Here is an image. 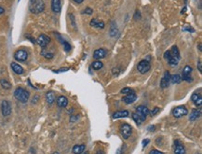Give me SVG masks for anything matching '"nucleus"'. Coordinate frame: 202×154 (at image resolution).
Listing matches in <instances>:
<instances>
[{
    "label": "nucleus",
    "mask_w": 202,
    "mask_h": 154,
    "mask_svg": "<svg viewBox=\"0 0 202 154\" xmlns=\"http://www.w3.org/2000/svg\"><path fill=\"white\" fill-rule=\"evenodd\" d=\"M130 112L128 110H118L116 111L115 113L113 114V119H120V118H126L129 117Z\"/></svg>",
    "instance_id": "17"
},
{
    "label": "nucleus",
    "mask_w": 202,
    "mask_h": 154,
    "mask_svg": "<svg viewBox=\"0 0 202 154\" xmlns=\"http://www.w3.org/2000/svg\"><path fill=\"white\" fill-rule=\"evenodd\" d=\"M0 84H1L2 88L5 89V90H9V89L11 88L10 82H8V81L7 80H5V79H2L1 80H0Z\"/></svg>",
    "instance_id": "30"
},
{
    "label": "nucleus",
    "mask_w": 202,
    "mask_h": 154,
    "mask_svg": "<svg viewBox=\"0 0 202 154\" xmlns=\"http://www.w3.org/2000/svg\"><path fill=\"white\" fill-rule=\"evenodd\" d=\"M85 149H86V147H85V145H83V144H81V145H75L74 147H73V153L74 154H82L83 152H84V150H85Z\"/></svg>",
    "instance_id": "23"
},
{
    "label": "nucleus",
    "mask_w": 202,
    "mask_h": 154,
    "mask_svg": "<svg viewBox=\"0 0 202 154\" xmlns=\"http://www.w3.org/2000/svg\"><path fill=\"white\" fill-rule=\"evenodd\" d=\"M90 24L91 25L92 27L99 28V29H103V28H104V26H105V24H104V22L103 21L98 20V19H96V18L92 19V20L91 21Z\"/></svg>",
    "instance_id": "15"
},
{
    "label": "nucleus",
    "mask_w": 202,
    "mask_h": 154,
    "mask_svg": "<svg viewBox=\"0 0 202 154\" xmlns=\"http://www.w3.org/2000/svg\"><path fill=\"white\" fill-rule=\"evenodd\" d=\"M150 68H151V65H150L149 61H147V60H142L137 66V69L141 74L147 73L150 70Z\"/></svg>",
    "instance_id": "6"
},
{
    "label": "nucleus",
    "mask_w": 202,
    "mask_h": 154,
    "mask_svg": "<svg viewBox=\"0 0 202 154\" xmlns=\"http://www.w3.org/2000/svg\"><path fill=\"white\" fill-rule=\"evenodd\" d=\"M191 100L192 102L194 103V105L196 107H201L202 105V97H201V94H193L192 96H191Z\"/></svg>",
    "instance_id": "16"
},
{
    "label": "nucleus",
    "mask_w": 202,
    "mask_h": 154,
    "mask_svg": "<svg viewBox=\"0 0 202 154\" xmlns=\"http://www.w3.org/2000/svg\"><path fill=\"white\" fill-rule=\"evenodd\" d=\"M107 55V50L105 49H98L93 53V58L96 60H101L105 58Z\"/></svg>",
    "instance_id": "12"
},
{
    "label": "nucleus",
    "mask_w": 202,
    "mask_h": 154,
    "mask_svg": "<svg viewBox=\"0 0 202 154\" xmlns=\"http://www.w3.org/2000/svg\"><path fill=\"white\" fill-rule=\"evenodd\" d=\"M132 119L134 120V121H135L138 125L142 124V123L145 121L143 117H141L140 115H139L138 113H136V112L132 113Z\"/></svg>",
    "instance_id": "25"
},
{
    "label": "nucleus",
    "mask_w": 202,
    "mask_h": 154,
    "mask_svg": "<svg viewBox=\"0 0 202 154\" xmlns=\"http://www.w3.org/2000/svg\"><path fill=\"white\" fill-rule=\"evenodd\" d=\"M52 154H60V153H59V152H57V151H56V152H53V153H52Z\"/></svg>",
    "instance_id": "46"
},
{
    "label": "nucleus",
    "mask_w": 202,
    "mask_h": 154,
    "mask_svg": "<svg viewBox=\"0 0 202 154\" xmlns=\"http://www.w3.org/2000/svg\"><path fill=\"white\" fill-rule=\"evenodd\" d=\"M92 12H93V10H92L91 8H87V9H85V10H84V13L89 14V15L92 14Z\"/></svg>",
    "instance_id": "35"
},
{
    "label": "nucleus",
    "mask_w": 202,
    "mask_h": 154,
    "mask_svg": "<svg viewBox=\"0 0 202 154\" xmlns=\"http://www.w3.org/2000/svg\"><path fill=\"white\" fill-rule=\"evenodd\" d=\"M180 51H179V49L177 46H172L171 49L170 50H167L165 51V53H164V59L167 60L169 65L171 66V67H175L177 66L179 63V61H180Z\"/></svg>",
    "instance_id": "1"
},
{
    "label": "nucleus",
    "mask_w": 202,
    "mask_h": 154,
    "mask_svg": "<svg viewBox=\"0 0 202 154\" xmlns=\"http://www.w3.org/2000/svg\"><path fill=\"white\" fill-rule=\"evenodd\" d=\"M10 67H11L12 70H13L14 73H16V74H18V75H22V74L24 72L23 68L19 65V63H10Z\"/></svg>",
    "instance_id": "21"
},
{
    "label": "nucleus",
    "mask_w": 202,
    "mask_h": 154,
    "mask_svg": "<svg viewBox=\"0 0 202 154\" xmlns=\"http://www.w3.org/2000/svg\"><path fill=\"white\" fill-rule=\"evenodd\" d=\"M158 111H159V108L156 107V108H154V109H153V110L149 111V113L151 114V116H154V115H156V114H157Z\"/></svg>",
    "instance_id": "33"
},
{
    "label": "nucleus",
    "mask_w": 202,
    "mask_h": 154,
    "mask_svg": "<svg viewBox=\"0 0 202 154\" xmlns=\"http://www.w3.org/2000/svg\"><path fill=\"white\" fill-rule=\"evenodd\" d=\"M56 102H57L58 107H60V108H66L67 105H68V99L65 96H64V95L59 96L57 98Z\"/></svg>",
    "instance_id": "20"
},
{
    "label": "nucleus",
    "mask_w": 202,
    "mask_h": 154,
    "mask_svg": "<svg viewBox=\"0 0 202 154\" xmlns=\"http://www.w3.org/2000/svg\"><path fill=\"white\" fill-rule=\"evenodd\" d=\"M187 114H188V109L184 106H179L177 108H173L172 110V115L175 118H181V117L185 116Z\"/></svg>",
    "instance_id": "5"
},
{
    "label": "nucleus",
    "mask_w": 202,
    "mask_h": 154,
    "mask_svg": "<svg viewBox=\"0 0 202 154\" xmlns=\"http://www.w3.org/2000/svg\"><path fill=\"white\" fill-rule=\"evenodd\" d=\"M149 142H150V140H149V139H144V140H143V148L146 147L147 144H148Z\"/></svg>",
    "instance_id": "37"
},
{
    "label": "nucleus",
    "mask_w": 202,
    "mask_h": 154,
    "mask_svg": "<svg viewBox=\"0 0 202 154\" xmlns=\"http://www.w3.org/2000/svg\"><path fill=\"white\" fill-rule=\"evenodd\" d=\"M197 68H198L199 72L202 73V65H201V61H199V62L197 63Z\"/></svg>",
    "instance_id": "38"
},
{
    "label": "nucleus",
    "mask_w": 202,
    "mask_h": 154,
    "mask_svg": "<svg viewBox=\"0 0 202 154\" xmlns=\"http://www.w3.org/2000/svg\"><path fill=\"white\" fill-rule=\"evenodd\" d=\"M184 31H189V32H194V29L191 28V27H188V28H184Z\"/></svg>",
    "instance_id": "41"
},
{
    "label": "nucleus",
    "mask_w": 202,
    "mask_h": 154,
    "mask_svg": "<svg viewBox=\"0 0 202 154\" xmlns=\"http://www.w3.org/2000/svg\"><path fill=\"white\" fill-rule=\"evenodd\" d=\"M73 1H75V3H78V4H81L84 0H73Z\"/></svg>",
    "instance_id": "42"
},
{
    "label": "nucleus",
    "mask_w": 202,
    "mask_h": 154,
    "mask_svg": "<svg viewBox=\"0 0 202 154\" xmlns=\"http://www.w3.org/2000/svg\"><path fill=\"white\" fill-rule=\"evenodd\" d=\"M139 115H141V116L146 118L147 115L149 114V109L145 107V106H139L136 108V111Z\"/></svg>",
    "instance_id": "19"
},
{
    "label": "nucleus",
    "mask_w": 202,
    "mask_h": 154,
    "mask_svg": "<svg viewBox=\"0 0 202 154\" xmlns=\"http://www.w3.org/2000/svg\"><path fill=\"white\" fill-rule=\"evenodd\" d=\"M149 154H164V153L160 150H157V149H151Z\"/></svg>",
    "instance_id": "34"
},
{
    "label": "nucleus",
    "mask_w": 202,
    "mask_h": 154,
    "mask_svg": "<svg viewBox=\"0 0 202 154\" xmlns=\"http://www.w3.org/2000/svg\"><path fill=\"white\" fill-rule=\"evenodd\" d=\"M175 148H174V154H185V149L184 147L180 143L179 140H176L175 142Z\"/></svg>",
    "instance_id": "14"
},
{
    "label": "nucleus",
    "mask_w": 202,
    "mask_h": 154,
    "mask_svg": "<svg viewBox=\"0 0 202 154\" xmlns=\"http://www.w3.org/2000/svg\"><path fill=\"white\" fill-rule=\"evenodd\" d=\"M4 12H5V9H4L3 8H1V7H0V15H1V14H3Z\"/></svg>",
    "instance_id": "43"
},
{
    "label": "nucleus",
    "mask_w": 202,
    "mask_h": 154,
    "mask_svg": "<svg viewBox=\"0 0 202 154\" xmlns=\"http://www.w3.org/2000/svg\"><path fill=\"white\" fill-rule=\"evenodd\" d=\"M1 111L4 117L9 116L11 113V105L8 100H3L1 103Z\"/></svg>",
    "instance_id": "8"
},
{
    "label": "nucleus",
    "mask_w": 202,
    "mask_h": 154,
    "mask_svg": "<svg viewBox=\"0 0 202 154\" xmlns=\"http://www.w3.org/2000/svg\"><path fill=\"white\" fill-rule=\"evenodd\" d=\"M62 45H64V49H65V50L66 51V53H68V51L71 50V45L67 41L65 40L64 42H62Z\"/></svg>",
    "instance_id": "32"
},
{
    "label": "nucleus",
    "mask_w": 202,
    "mask_h": 154,
    "mask_svg": "<svg viewBox=\"0 0 202 154\" xmlns=\"http://www.w3.org/2000/svg\"><path fill=\"white\" fill-rule=\"evenodd\" d=\"M70 17H71V20H72V24H73V26H74V27H75V22L74 15H73V14H71V15H70Z\"/></svg>",
    "instance_id": "39"
},
{
    "label": "nucleus",
    "mask_w": 202,
    "mask_h": 154,
    "mask_svg": "<svg viewBox=\"0 0 202 154\" xmlns=\"http://www.w3.org/2000/svg\"><path fill=\"white\" fill-rule=\"evenodd\" d=\"M137 99V95L135 93L133 94H126V96H124L122 98V101L125 103V104L127 105H130V104H132V103H134Z\"/></svg>",
    "instance_id": "13"
},
{
    "label": "nucleus",
    "mask_w": 202,
    "mask_h": 154,
    "mask_svg": "<svg viewBox=\"0 0 202 154\" xmlns=\"http://www.w3.org/2000/svg\"><path fill=\"white\" fill-rule=\"evenodd\" d=\"M117 24H115V22H112V25H111V29H110V36H116L118 33V27L116 26Z\"/></svg>",
    "instance_id": "29"
},
{
    "label": "nucleus",
    "mask_w": 202,
    "mask_h": 154,
    "mask_svg": "<svg viewBox=\"0 0 202 154\" xmlns=\"http://www.w3.org/2000/svg\"><path fill=\"white\" fill-rule=\"evenodd\" d=\"M51 9L55 13H59L61 9V0H51Z\"/></svg>",
    "instance_id": "18"
},
{
    "label": "nucleus",
    "mask_w": 202,
    "mask_h": 154,
    "mask_svg": "<svg viewBox=\"0 0 202 154\" xmlns=\"http://www.w3.org/2000/svg\"><path fill=\"white\" fill-rule=\"evenodd\" d=\"M95 154H104V150H98Z\"/></svg>",
    "instance_id": "44"
},
{
    "label": "nucleus",
    "mask_w": 202,
    "mask_h": 154,
    "mask_svg": "<svg viewBox=\"0 0 202 154\" xmlns=\"http://www.w3.org/2000/svg\"><path fill=\"white\" fill-rule=\"evenodd\" d=\"M49 42H50V37L47 35H44V34L40 35L36 39V43L38 44L41 48H46L48 45Z\"/></svg>",
    "instance_id": "9"
},
{
    "label": "nucleus",
    "mask_w": 202,
    "mask_h": 154,
    "mask_svg": "<svg viewBox=\"0 0 202 154\" xmlns=\"http://www.w3.org/2000/svg\"><path fill=\"white\" fill-rule=\"evenodd\" d=\"M155 126H153V125H151V126H149L148 127V130L150 131V132H152V131H155Z\"/></svg>",
    "instance_id": "40"
},
{
    "label": "nucleus",
    "mask_w": 202,
    "mask_h": 154,
    "mask_svg": "<svg viewBox=\"0 0 202 154\" xmlns=\"http://www.w3.org/2000/svg\"><path fill=\"white\" fill-rule=\"evenodd\" d=\"M120 93L121 94H133V93H135L132 89H131V88H129V87H126V88H123L121 91H120Z\"/></svg>",
    "instance_id": "31"
},
{
    "label": "nucleus",
    "mask_w": 202,
    "mask_h": 154,
    "mask_svg": "<svg viewBox=\"0 0 202 154\" xmlns=\"http://www.w3.org/2000/svg\"><path fill=\"white\" fill-rule=\"evenodd\" d=\"M41 55L43 56V57H45L46 59H52L53 57H54V54L52 53H50V51H48V50H46L45 49H43V50L41 51Z\"/></svg>",
    "instance_id": "28"
},
{
    "label": "nucleus",
    "mask_w": 202,
    "mask_h": 154,
    "mask_svg": "<svg viewBox=\"0 0 202 154\" xmlns=\"http://www.w3.org/2000/svg\"><path fill=\"white\" fill-rule=\"evenodd\" d=\"M46 100L48 102V104L51 105L55 102V94L52 91H49L46 94Z\"/></svg>",
    "instance_id": "24"
},
{
    "label": "nucleus",
    "mask_w": 202,
    "mask_h": 154,
    "mask_svg": "<svg viewBox=\"0 0 202 154\" xmlns=\"http://www.w3.org/2000/svg\"><path fill=\"white\" fill-rule=\"evenodd\" d=\"M78 119H79V116H78V115H77V116H75V115H73V116L70 118V121H71V122H75V121H78Z\"/></svg>",
    "instance_id": "36"
},
{
    "label": "nucleus",
    "mask_w": 202,
    "mask_h": 154,
    "mask_svg": "<svg viewBox=\"0 0 202 154\" xmlns=\"http://www.w3.org/2000/svg\"><path fill=\"white\" fill-rule=\"evenodd\" d=\"M200 116H201V109H193L190 116H189V121H194L197 120Z\"/></svg>",
    "instance_id": "22"
},
{
    "label": "nucleus",
    "mask_w": 202,
    "mask_h": 154,
    "mask_svg": "<svg viewBox=\"0 0 202 154\" xmlns=\"http://www.w3.org/2000/svg\"><path fill=\"white\" fill-rule=\"evenodd\" d=\"M91 67H93L94 70H100L101 68H103L104 67V63L101 62V61H94L92 63H91Z\"/></svg>",
    "instance_id": "27"
},
{
    "label": "nucleus",
    "mask_w": 202,
    "mask_h": 154,
    "mask_svg": "<svg viewBox=\"0 0 202 154\" xmlns=\"http://www.w3.org/2000/svg\"><path fill=\"white\" fill-rule=\"evenodd\" d=\"M14 58L18 62H24L28 58V53L27 51L24 50H18L14 53Z\"/></svg>",
    "instance_id": "10"
},
{
    "label": "nucleus",
    "mask_w": 202,
    "mask_h": 154,
    "mask_svg": "<svg viewBox=\"0 0 202 154\" xmlns=\"http://www.w3.org/2000/svg\"><path fill=\"white\" fill-rule=\"evenodd\" d=\"M14 96L17 100H19L22 103H26L29 100L30 94L27 90H25L22 87L17 88L14 91Z\"/></svg>",
    "instance_id": "3"
},
{
    "label": "nucleus",
    "mask_w": 202,
    "mask_h": 154,
    "mask_svg": "<svg viewBox=\"0 0 202 154\" xmlns=\"http://www.w3.org/2000/svg\"><path fill=\"white\" fill-rule=\"evenodd\" d=\"M191 73H192V67L189 66H185L184 70H183V75H182V80L187 81V82H192L193 79L191 78Z\"/></svg>",
    "instance_id": "7"
},
{
    "label": "nucleus",
    "mask_w": 202,
    "mask_h": 154,
    "mask_svg": "<svg viewBox=\"0 0 202 154\" xmlns=\"http://www.w3.org/2000/svg\"><path fill=\"white\" fill-rule=\"evenodd\" d=\"M85 154H89V152H86V153H85Z\"/></svg>",
    "instance_id": "47"
},
{
    "label": "nucleus",
    "mask_w": 202,
    "mask_h": 154,
    "mask_svg": "<svg viewBox=\"0 0 202 154\" xmlns=\"http://www.w3.org/2000/svg\"><path fill=\"white\" fill-rule=\"evenodd\" d=\"M198 50H200V51H201V50H202V49H201V44H200V43H199V44H198Z\"/></svg>",
    "instance_id": "45"
},
{
    "label": "nucleus",
    "mask_w": 202,
    "mask_h": 154,
    "mask_svg": "<svg viewBox=\"0 0 202 154\" xmlns=\"http://www.w3.org/2000/svg\"><path fill=\"white\" fill-rule=\"evenodd\" d=\"M170 82H171V74L168 71H166L160 80V88L166 89L170 85Z\"/></svg>",
    "instance_id": "11"
},
{
    "label": "nucleus",
    "mask_w": 202,
    "mask_h": 154,
    "mask_svg": "<svg viewBox=\"0 0 202 154\" xmlns=\"http://www.w3.org/2000/svg\"><path fill=\"white\" fill-rule=\"evenodd\" d=\"M120 134L124 139H128L132 134V127L128 123H123L120 125Z\"/></svg>",
    "instance_id": "4"
},
{
    "label": "nucleus",
    "mask_w": 202,
    "mask_h": 154,
    "mask_svg": "<svg viewBox=\"0 0 202 154\" xmlns=\"http://www.w3.org/2000/svg\"><path fill=\"white\" fill-rule=\"evenodd\" d=\"M29 9L34 14H39L45 9V3L43 0H31Z\"/></svg>",
    "instance_id": "2"
},
{
    "label": "nucleus",
    "mask_w": 202,
    "mask_h": 154,
    "mask_svg": "<svg viewBox=\"0 0 202 154\" xmlns=\"http://www.w3.org/2000/svg\"><path fill=\"white\" fill-rule=\"evenodd\" d=\"M182 81V78L180 75H172L171 76V82L173 84H179Z\"/></svg>",
    "instance_id": "26"
}]
</instances>
